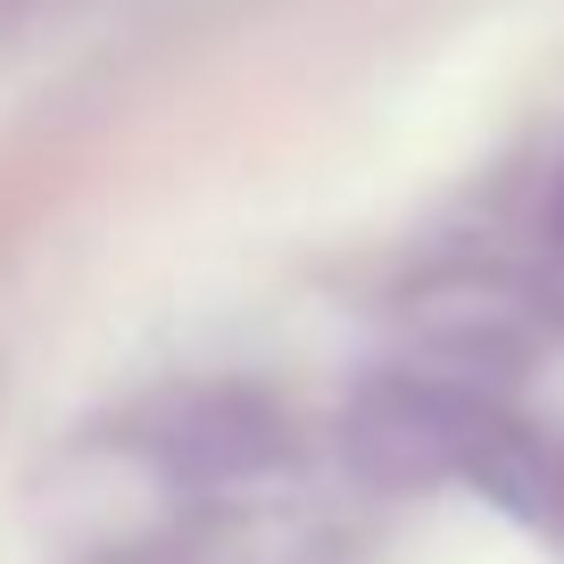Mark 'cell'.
<instances>
[{
  "instance_id": "obj_1",
  "label": "cell",
  "mask_w": 564,
  "mask_h": 564,
  "mask_svg": "<svg viewBox=\"0 0 564 564\" xmlns=\"http://www.w3.org/2000/svg\"><path fill=\"white\" fill-rule=\"evenodd\" d=\"M547 249L564 258V175H556V192H547Z\"/></svg>"
}]
</instances>
